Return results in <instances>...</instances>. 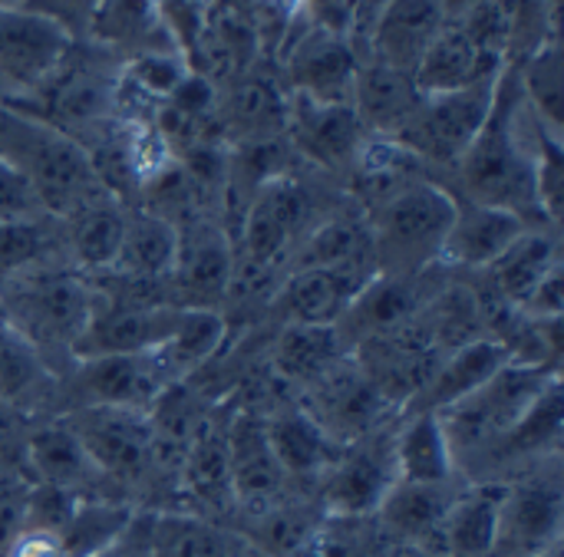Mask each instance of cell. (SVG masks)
Here are the masks:
<instances>
[{
  "label": "cell",
  "instance_id": "6da1fadb",
  "mask_svg": "<svg viewBox=\"0 0 564 557\" xmlns=\"http://www.w3.org/2000/svg\"><path fill=\"white\" fill-rule=\"evenodd\" d=\"M522 109L525 99L519 66L506 63L496 83L492 109L453 172L459 178V198L506 208L532 225L542 221V211L535 201V149L522 135Z\"/></svg>",
  "mask_w": 564,
  "mask_h": 557
},
{
  "label": "cell",
  "instance_id": "7a4b0ae2",
  "mask_svg": "<svg viewBox=\"0 0 564 557\" xmlns=\"http://www.w3.org/2000/svg\"><path fill=\"white\" fill-rule=\"evenodd\" d=\"M456 218V195L423 175H410L373 198L367 228L377 274L423 277L440 261Z\"/></svg>",
  "mask_w": 564,
  "mask_h": 557
},
{
  "label": "cell",
  "instance_id": "3957f363",
  "mask_svg": "<svg viewBox=\"0 0 564 557\" xmlns=\"http://www.w3.org/2000/svg\"><path fill=\"white\" fill-rule=\"evenodd\" d=\"M0 159L30 182L43 211L66 218L109 195L93 172L89 152L76 139L10 106L0 109Z\"/></svg>",
  "mask_w": 564,
  "mask_h": 557
},
{
  "label": "cell",
  "instance_id": "277c9868",
  "mask_svg": "<svg viewBox=\"0 0 564 557\" xmlns=\"http://www.w3.org/2000/svg\"><path fill=\"white\" fill-rule=\"evenodd\" d=\"M99 297L76 274L63 267H33L0 284V317L43 357L63 350L73 357L86 334Z\"/></svg>",
  "mask_w": 564,
  "mask_h": 557
},
{
  "label": "cell",
  "instance_id": "5b68a950",
  "mask_svg": "<svg viewBox=\"0 0 564 557\" xmlns=\"http://www.w3.org/2000/svg\"><path fill=\"white\" fill-rule=\"evenodd\" d=\"M558 376H562L558 367L509 360L473 396L443 409L440 423L456 452V462L466 452H489L522 419V413L539 400V393Z\"/></svg>",
  "mask_w": 564,
  "mask_h": 557
},
{
  "label": "cell",
  "instance_id": "8992f818",
  "mask_svg": "<svg viewBox=\"0 0 564 557\" xmlns=\"http://www.w3.org/2000/svg\"><path fill=\"white\" fill-rule=\"evenodd\" d=\"M496 83L482 79L456 92H440V96H423L413 116L400 125L393 135L420 165H436V168H456V162L466 155L473 145L476 132L482 129L492 99H496Z\"/></svg>",
  "mask_w": 564,
  "mask_h": 557
},
{
  "label": "cell",
  "instance_id": "52a82bcc",
  "mask_svg": "<svg viewBox=\"0 0 564 557\" xmlns=\"http://www.w3.org/2000/svg\"><path fill=\"white\" fill-rule=\"evenodd\" d=\"M73 36L23 7H0V83L3 106L30 99L69 56Z\"/></svg>",
  "mask_w": 564,
  "mask_h": 557
},
{
  "label": "cell",
  "instance_id": "ba28073f",
  "mask_svg": "<svg viewBox=\"0 0 564 557\" xmlns=\"http://www.w3.org/2000/svg\"><path fill=\"white\" fill-rule=\"evenodd\" d=\"M393 436L383 426L344 446L340 459L321 476L324 515L330 518H373L377 515L380 502L397 485Z\"/></svg>",
  "mask_w": 564,
  "mask_h": 557
},
{
  "label": "cell",
  "instance_id": "9c48e42d",
  "mask_svg": "<svg viewBox=\"0 0 564 557\" xmlns=\"http://www.w3.org/2000/svg\"><path fill=\"white\" fill-rule=\"evenodd\" d=\"M63 423L79 439L96 472L112 479H139L152 462V426L142 409L79 406Z\"/></svg>",
  "mask_w": 564,
  "mask_h": 557
},
{
  "label": "cell",
  "instance_id": "30bf717a",
  "mask_svg": "<svg viewBox=\"0 0 564 557\" xmlns=\"http://www.w3.org/2000/svg\"><path fill=\"white\" fill-rule=\"evenodd\" d=\"M564 492L558 472H539L509 485L492 555L545 557L562 548Z\"/></svg>",
  "mask_w": 564,
  "mask_h": 557
},
{
  "label": "cell",
  "instance_id": "8fae6325",
  "mask_svg": "<svg viewBox=\"0 0 564 557\" xmlns=\"http://www.w3.org/2000/svg\"><path fill=\"white\" fill-rule=\"evenodd\" d=\"M304 409L337 439L354 443L387 426V416L397 409L383 400V393L367 380L354 357L340 360L330 373L307 386Z\"/></svg>",
  "mask_w": 564,
  "mask_h": 557
},
{
  "label": "cell",
  "instance_id": "7c38bea8",
  "mask_svg": "<svg viewBox=\"0 0 564 557\" xmlns=\"http://www.w3.org/2000/svg\"><path fill=\"white\" fill-rule=\"evenodd\" d=\"M178 317H182L178 304H152V301L96 304L93 320L73 350V360L152 353L172 337Z\"/></svg>",
  "mask_w": 564,
  "mask_h": 557
},
{
  "label": "cell",
  "instance_id": "4fadbf2b",
  "mask_svg": "<svg viewBox=\"0 0 564 557\" xmlns=\"http://www.w3.org/2000/svg\"><path fill=\"white\" fill-rule=\"evenodd\" d=\"M172 386L155 353L129 357H89L76 360L69 390L79 406H122L149 413L155 400Z\"/></svg>",
  "mask_w": 564,
  "mask_h": 557
},
{
  "label": "cell",
  "instance_id": "5bb4252c",
  "mask_svg": "<svg viewBox=\"0 0 564 557\" xmlns=\"http://www.w3.org/2000/svg\"><path fill=\"white\" fill-rule=\"evenodd\" d=\"M311 198L301 182L278 175L258 188L245 208V254L254 271H271L307 228Z\"/></svg>",
  "mask_w": 564,
  "mask_h": 557
},
{
  "label": "cell",
  "instance_id": "9a60e30c",
  "mask_svg": "<svg viewBox=\"0 0 564 557\" xmlns=\"http://www.w3.org/2000/svg\"><path fill=\"white\" fill-rule=\"evenodd\" d=\"M231 281H235V254L228 234L195 218L188 221V228H178L175 264L169 274L178 307L215 310L225 301Z\"/></svg>",
  "mask_w": 564,
  "mask_h": 557
},
{
  "label": "cell",
  "instance_id": "2e32d148",
  "mask_svg": "<svg viewBox=\"0 0 564 557\" xmlns=\"http://www.w3.org/2000/svg\"><path fill=\"white\" fill-rule=\"evenodd\" d=\"M373 267L360 264H304L281 284L274 310L284 324L334 327L360 287L373 277Z\"/></svg>",
  "mask_w": 564,
  "mask_h": 557
},
{
  "label": "cell",
  "instance_id": "e0dca14e",
  "mask_svg": "<svg viewBox=\"0 0 564 557\" xmlns=\"http://www.w3.org/2000/svg\"><path fill=\"white\" fill-rule=\"evenodd\" d=\"M360 59L347 36L311 23L288 50L291 89L314 102H350Z\"/></svg>",
  "mask_w": 564,
  "mask_h": 557
},
{
  "label": "cell",
  "instance_id": "ac0fdd59",
  "mask_svg": "<svg viewBox=\"0 0 564 557\" xmlns=\"http://www.w3.org/2000/svg\"><path fill=\"white\" fill-rule=\"evenodd\" d=\"M228 479L231 495L245 509V515L264 512L268 505L281 502L288 476L274 459L268 423L261 413H238L228 419Z\"/></svg>",
  "mask_w": 564,
  "mask_h": 557
},
{
  "label": "cell",
  "instance_id": "d6986e66",
  "mask_svg": "<svg viewBox=\"0 0 564 557\" xmlns=\"http://www.w3.org/2000/svg\"><path fill=\"white\" fill-rule=\"evenodd\" d=\"M288 132L294 149L321 168L354 165L364 139L370 135L350 102H314L297 92L288 99Z\"/></svg>",
  "mask_w": 564,
  "mask_h": 557
},
{
  "label": "cell",
  "instance_id": "ffe728a7",
  "mask_svg": "<svg viewBox=\"0 0 564 557\" xmlns=\"http://www.w3.org/2000/svg\"><path fill=\"white\" fill-rule=\"evenodd\" d=\"M420 277H387V274H373L360 294L347 304V310L340 314V320L334 324L340 343L347 347V353H354L357 347L397 334L406 324H413L420 317Z\"/></svg>",
  "mask_w": 564,
  "mask_h": 557
},
{
  "label": "cell",
  "instance_id": "44dd1931",
  "mask_svg": "<svg viewBox=\"0 0 564 557\" xmlns=\"http://www.w3.org/2000/svg\"><path fill=\"white\" fill-rule=\"evenodd\" d=\"M512 357H509L506 343L489 337V334L476 337V340H466L456 350L440 357V363L433 367L426 386L413 396V403L403 413H443V409L463 403L466 396H473Z\"/></svg>",
  "mask_w": 564,
  "mask_h": 557
},
{
  "label": "cell",
  "instance_id": "7402d4cb",
  "mask_svg": "<svg viewBox=\"0 0 564 557\" xmlns=\"http://www.w3.org/2000/svg\"><path fill=\"white\" fill-rule=\"evenodd\" d=\"M532 225H525L519 215L506 208L476 205L456 195V218L449 225V234L443 241L440 261L466 271H486L492 261H499L512 241Z\"/></svg>",
  "mask_w": 564,
  "mask_h": 557
},
{
  "label": "cell",
  "instance_id": "603a6c76",
  "mask_svg": "<svg viewBox=\"0 0 564 557\" xmlns=\"http://www.w3.org/2000/svg\"><path fill=\"white\" fill-rule=\"evenodd\" d=\"M456 495H459L456 482H443V485L397 482L380 502L373 518L380 522V532L393 545L433 551Z\"/></svg>",
  "mask_w": 564,
  "mask_h": 557
},
{
  "label": "cell",
  "instance_id": "cb8c5ba5",
  "mask_svg": "<svg viewBox=\"0 0 564 557\" xmlns=\"http://www.w3.org/2000/svg\"><path fill=\"white\" fill-rule=\"evenodd\" d=\"M443 23H446V13L440 0H390L370 30L364 56H373L413 76L420 56L426 53L433 36L443 30Z\"/></svg>",
  "mask_w": 564,
  "mask_h": 557
},
{
  "label": "cell",
  "instance_id": "d4e9b609",
  "mask_svg": "<svg viewBox=\"0 0 564 557\" xmlns=\"http://www.w3.org/2000/svg\"><path fill=\"white\" fill-rule=\"evenodd\" d=\"M509 485L506 482H479L459 489L443 532L433 545V557H489L499 542V518Z\"/></svg>",
  "mask_w": 564,
  "mask_h": 557
},
{
  "label": "cell",
  "instance_id": "484cf974",
  "mask_svg": "<svg viewBox=\"0 0 564 557\" xmlns=\"http://www.w3.org/2000/svg\"><path fill=\"white\" fill-rule=\"evenodd\" d=\"M506 59L486 56L476 50V43L466 36V30L453 20L443 23V30L433 36L426 53L420 56L413 69V83L423 96H440V92H456L473 83L499 76Z\"/></svg>",
  "mask_w": 564,
  "mask_h": 557
},
{
  "label": "cell",
  "instance_id": "4316f807",
  "mask_svg": "<svg viewBox=\"0 0 564 557\" xmlns=\"http://www.w3.org/2000/svg\"><path fill=\"white\" fill-rule=\"evenodd\" d=\"M420 99H423V92L416 89L410 73H403L397 66H387V63H380L373 56L360 59L350 106H354L360 125L370 135L393 139L400 132V125L413 116Z\"/></svg>",
  "mask_w": 564,
  "mask_h": 557
},
{
  "label": "cell",
  "instance_id": "83f0119b",
  "mask_svg": "<svg viewBox=\"0 0 564 557\" xmlns=\"http://www.w3.org/2000/svg\"><path fill=\"white\" fill-rule=\"evenodd\" d=\"M218 122L241 145L274 142L288 132V96L261 73H245L228 96H218Z\"/></svg>",
  "mask_w": 564,
  "mask_h": 557
},
{
  "label": "cell",
  "instance_id": "f1b7e54d",
  "mask_svg": "<svg viewBox=\"0 0 564 557\" xmlns=\"http://www.w3.org/2000/svg\"><path fill=\"white\" fill-rule=\"evenodd\" d=\"M264 423L274 459L288 479H321L344 452V443H337L304 406L264 416Z\"/></svg>",
  "mask_w": 564,
  "mask_h": 557
},
{
  "label": "cell",
  "instance_id": "f546056e",
  "mask_svg": "<svg viewBox=\"0 0 564 557\" xmlns=\"http://www.w3.org/2000/svg\"><path fill=\"white\" fill-rule=\"evenodd\" d=\"M397 482L443 485L456 482V452L446 439L440 413H406L400 433L393 436Z\"/></svg>",
  "mask_w": 564,
  "mask_h": 557
},
{
  "label": "cell",
  "instance_id": "4dcf8cb0",
  "mask_svg": "<svg viewBox=\"0 0 564 557\" xmlns=\"http://www.w3.org/2000/svg\"><path fill=\"white\" fill-rule=\"evenodd\" d=\"M149 548L155 557H245L248 538L195 512L149 515Z\"/></svg>",
  "mask_w": 564,
  "mask_h": 557
},
{
  "label": "cell",
  "instance_id": "1f68e13d",
  "mask_svg": "<svg viewBox=\"0 0 564 557\" xmlns=\"http://www.w3.org/2000/svg\"><path fill=\"white\" fill-rule=\"evenodd\" d=\"M555 267H562L555 234L539 231V228H525L512 241V248L499 261H492L482 274L489 277V291L519 310Z\"/></svg>",
  "mask_w": 564,
  "mask_h": 557
},
{
  "label": "cell",
  "instance_id": "d6a6232c",
  "mask_svg": "<svg viewBox=\"0 0 564 557\" xmlns=\"http://www.w3.org/2000/svg\"><path fill=\"white\" fill-rule=\"evenodd\" d=\"M175 248H178L175 221L145 208L126 211V231H122V244H119V258L112 271L139 284L169 281L172 264H175Z\"/></svg>",
  "mask_w": 564,
  "mask_h": 557
},
{
  "label": "cell",
  "instance_id": "836d02e7",
  "mask_svg": "<svg viewBox=\"0 0 564 557\" xmlns=\"http://www.w3.org/2000/svg\"><path fill=\"white\" fill-rule=\"evenodd\" d=\"M347 347L340 343L334 327H311V324H284L281 337L271 347V370L284 383L311 386L324 373H330L340 360H347Z\"/></svg>",
  "mask_w": 564,
  "mask_h": 557
},
{
  "label": "cell",
  "instance_id": "e575fe53",
  "mask_svg": "<svg viewBox=\"0 0 564 557\" xmlns=\"http://www.w3.org/2000/svg\"><path fill=\"white\" fill-rule=\"evenodd\" d=\"M89 40L109 50H132V56L175 46L162 23L159 0H102L93 17Z\"/></svg>",
  "mask_w": 564,
  "mask_h": 557
},
{
  "label": "cell",
  "instance_id": "d590c367",
  "mask_svg": "<svg viewBox=\"0 0 564 557\" xmlns=\"http://www.w3.org/2000/svg\"><path fill=\"white\" fill-rule=\"evenodd\" d=\"M228 419L215 413L202 416L182 459V476H185L188 492L202 505H212V509L235 502L231 479H228Z\"/></svg>",
  "mask_w": 564,
  "mask_h": 557
},
{
  "label": "cell",
  "instance_id": "8d00e7d4",
  "mask_svg": "<svg viewBox=\"0 0 564 557\" xmlns=\"http://www.w3.org/2000/svg\"><path fill=\"white\" fill-rule=\"evenodd\" d=\"M66 241L83 271H112L126 231V208H119L116 198H96L73 215H66Z\"/></svg>",
  "mask_w": 564,
  "mask_h": 557
},
{
  "label": "cell",
  "instance_id": "74e56055",
  "mask_svg": "<svg viewBox=\"0 0 564 557\" xmlns=\"http://www.w3.org/2000/svg\"><path fill=\"white\" fill-rule=\"evenodd\" d=\"M225 334H228V324H225V317L218 310L182 307V317H178L172 337L152 353L159 357L169 380L182 383L188 373H195L202 363H208L221 350Z\"/></svg>",
  "mask_w": 564,
  "mask_h": 557
},
{
  "label": "cell",
  "instance_id": "f35d334b",
  "mask_svg": "<svg viewBox=\"0 0 564 557\" xmlns=\"http://www.w3.org/2000/svg\"><path fill=\"white\" fill-rule=\"evenodd\" d=\"M30 466L40 479V485L50 489H63L79 495V489L89 482V476L96 472L86 449L79 446V439L73 436V429L66 423H53L43 426L30 436Z\"/></svg>",
  "mask_w": 564,
  "mask_h": 557
},
{
  "label": "cell",
  "instance_id": "ab89813d",
  "mask_svg": "<svg viewBox=\"0 0 564 557\" xmlns=\"http://www.w3.org/2000/svg\"><path fill=\"white\" fill-rule=\"evenodd\" d=\"M132 518L135 512L129 505H116L102 499H76L56 535L69 557H96L129 532Z\"/></svg>",
  "mask_w": 564,
  "mask_h": 557
},
{
  "label": "cell",
  "instance_id": "60d3db41",
  "mask_svg": "<svg viewBox=\"0 0 564 557\" xmlns=\"http://www.w3.org/2000/svg\"><path fill=\"white\" fill-rule=\"evenodd\" d=\"M564 426V400H562V376L549 383L539 400L522 413V419L489 449L499 459H522V456H542L558 446Z\"/></svg>",
  "mask_w": 564,
  "mask_h": 557
},
{
  "label": "cell",
  "instance_id": "b9f144b4",
  "mask_svg": "<svg viewBox=\"0 0 564 557\" xmlns=\"http://www.w3.org/2000/svg\"><path fill=\"white\" fill-rule=\"evenodd\" d=\"M519 66V86L522 99L532 109V116L562 135L564 125V86H562V40L542 43L532 56H525Z\"/></svg>",
  "mask_w": 564,
  "mask_h": 557
},
{
  "label": "cell",
  "instance_id": "7bdbcfd3",
  "mask_svg": "<svg viewBox=\"0 0 564 557\" xmlns=\"http://www.w3.org/2000/svg\"><path fill=\"white\" fill-rule=\"evenodd\" d=\"M46 380V360L0 317V400L26 403L43 393Z\"/></svg>",
  "mask_w": 564,
  "mask_h": 557
},
{
  "label": "cell",
  "instance_id": "ee69618b",
  "mask_svg": "<svg viewBox=\"0 0 564 557\" xmlns=\"http://www.w3.org/2000/svg\"><path fill=\"white\" fill-rule=\"evenodd\" d=\"M53 254V231L43 225V218L26 221H0V284L43 267Z\"/></svg>",
  "mask_w": 564,
  "mask_h": 557
},
{
  "label": "cell",
  "instance_id": "f6af8a7d",
  "mask_svg": "<svg viewBox=\"0 0 564 557\" xmlns=\"http://www.w3.org/2000/svg\"><path fill=\"white\" fill-rule=\"evenodd\" d=\"M532 135H535V201L542 211V221L558 228L562 221V198H564V145L562 135L542 125L532 116Z\"/></svg>",
  "mask_w": 564,
  "mask_h": 557
},
{
  "label": "cell",
  "instance_id": "bcb514c9",
  "mask_svg": "<svg viewBox=\"0 0 564 557\" xmlns=\"http://www.w3.org/2000/svg\"><path fill=\"white\" fill-rule=\"evenodd\" d=\"M364 522L367 518H324L321 532L307 545L301 557H377L370 542L364 538Z\"/></svg>",
  "mask_w": 564,
  "mask_h": 557
},
{
  "label": "cell",
  "instance_id": "7dc6e473",
  "mask_svg": "<svg viewBox=\"0 0 564 557\" xmlns=\"http://www.w3.org/2000/svg\"><path fill=\"white\" fill-rule=\"evenodd\" d=\"M99 3L102 0H17V7L53 20L76 43L79 40H89V26H93V17H96Z\"/></svg>",
  "mask_w": 564,
  "mask_h": 557
},
{
  "label": "cell",
  "instance_id": "c3c4849f",
  "mask_svg": "<svg viewBox=\"0 0 564 557\" xmlns=\"http://www.w3.org/2000/svg\"><path fill=\"white\" fill-rule=\"evenodd\" d=\"M43 205L36 198V192L30 188V182L0 159V221H26V218H40Z\"/></svg>",
  "mask_w": 564,
  "mask_h": 557
},
{
  "label": "cell",
  "instance_id": "681fc988",
  "mask_svg": "<svg viewBox=\"0 0 564 557\" xmlns=\"http://www.w3.org/2000/svg\"><path fill=\"white\" fill-rule=\"evenodd\" d=\"M26 528V492L13 485H0V557L7 555L10 542Z\"/></svg>",
  "mask_w": 564,
  "mask_h": 557
},
{
  "label": "cell",
  "instance_id": "f907efd6",
  "mask_svg": "<svg viewBox=\"0 0 564 557\" xmlns=\"http://www.w3.org/2000/svg\"><path fill=\"white\" fill-rule=\"evenodd\" d=\"M3 557H69V551L63 548L56 532L46 528H23Z\"/></svg>",
  "mask_w": 564,
  "mask_h": 557
},
{
  "label": "cell",
  "instance_id": "816d5d0a",
  "mask_svg": "<svg viewBox=\"0 0 564 557\" xmlns=\"http://www.w3.org/2000/svg\"><path fill=\"white\" fill-rule=\"evenodd\" d=\"M304 13L311 17L314 26L347 36L354 20V0H304Z\"/></svg>",
  "mask_w": 564,
  "mask_h": 557
},
{
  "label": "cell",
  "instance_id": "f5cc1de1",
  "mask_svg": "<svg viewBox=\"0 0 564 557\" xmlns=\"http://www.w3.org/2000/svg\"><path fill=\"white\" fill-rule=\"evenodd\" d=\"M96 557H155L152 548H149V515L145 518L135 515L132 525H129V532L116 545H109L102 555Z\"/></svg>",
  "mask_w": 564,
  "mask_h": 557
},
{
  "label": "cell",
  "instance_id": "db71d44e",
  "mask_svg": "<svg viewBox=\"0 0 564 557\" xmlns=\"http://www.w3.org/2000/svg\"><path fill=\"white\" fill-rule=\"evenodd\" d=\"M377 557H433L430 551H423V548H410V545H393V542H387V548L383 551H377Z\"/></svg>",
  "mask_w": 564,
  "mask_h": 557
},
{
  "label": "cell",
  "instance_id": "11a10c76",
  "mask_svg": "<svg viewBox=\"0 0 564 557\" xmlns=\"http://www.w3.org/2000/svg\"><path fill=\"white\" fill-rule=\"evenodd\" d=\"M3 99H7V92H3V83H0V106H3Z\"/></svg>",
  "mask_w": 564,
  "mask_h": 557
},
{
  "label": "cell",
  "instance_id": "9f6ffc18",
  "mask_svg": "<svg viewBox=\"0 0 564 557\" xmlns=\"http://www.w3.org/2000/svg\"><path fill=\"white\" fill-rule=\"evenodd\" d=\"M489 557H506V555H489Z\"/></svg>",
  "mask_w": 564,
  "mask_h": 557
},
{
  "label": "cell",
  "instance_id": "6f0895ef",
  "mask_svg": "<svg viewBox=\"0 0 564 557\" xmlns=\"http://www.w3.org/2000/svg\"><path fill=\"white\" fill-rule=\"evenodd\" d=\"M0 109H3V106H0Z\"/></svg>",
  "mask_w": 564,
  "mask_h": 557
}]
</instances>
